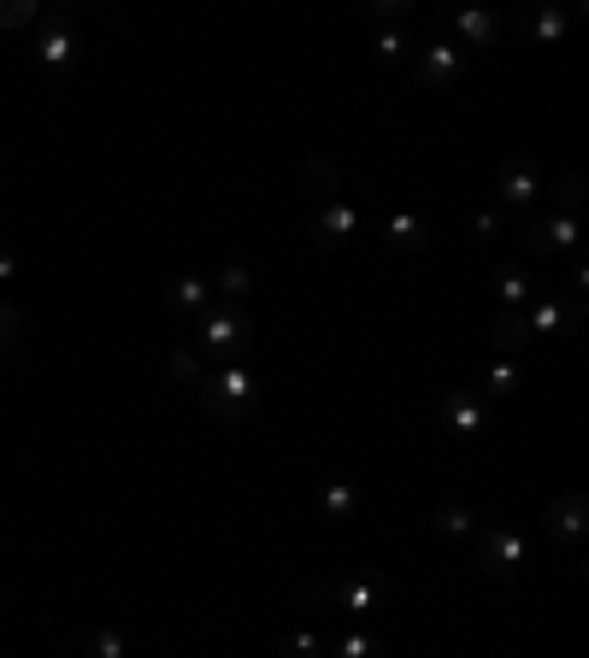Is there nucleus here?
I'll list each match as a JSON object with an SVG mask.
<instances>
[{
    "label": "nucleus",
    "instance_id": "nucleus-4",
    "mask_svg": "<svg viewBox=\"0 0 589 658\" xmlns=\"http://www.w3.org/2000/svg\"><path fill=\"white\" fill-rule=\"evenodd\" d=\"M466 77V48H454L449 36H437V41H425L419 48V83L425 89H449V83Z\"/></svg>",
    "mask_w": 589,
    "mask_h": 658
},
{
    "label": "nucleus",
    "instance_id": "nucleus-19",
    "mask_svg": "<svg viewBox=\"0 0 589 658\" xmlns=\"http://www.w3.org/2000/svg\"><path fill=\"white\" fill-rule=\"evenodd\" d=\"M83 658H131V641H124V629H95L83 641Z\"/></svg>",
    "mask_w": 589,
    "mask_h": 658
},
{
    "label": "nucleus",
    "instance_id": "nucleus-25",
    "mask_svg": "<svg viewBox=\"0 0 589 658\" xmlns=\"http://www.w3.org/2000/svg\"><path fill=\"white\" fill-rule=\"evenodd\" d=\"M554 200H560V212H572L584 200V171H554Z\"/></svg>",
    "mask_w": 589,
    "mask_h": 658
},
{
    "label": "nucleus",
    "instance_id": "nucleus-15",
    "mask_svg": "<svg viewBox=\"0 0 589 658\" xmlns=\"http://www.w3.org/2000/svg\"><path fill=\"white\" fill-rule=\"evenodd\" d=\"M207 295H212V283H200V276H171L160 300L171 312H195V306H207Z\"/></svg>",
    "mask_w": 589,
    "mask_h": 658
},
{
    "label": "nucleus",
    "instance_id": "nucleus-32",
    "mask_svg": "<svg viewBox=\"0 0 589 658\" xmlns=\"http://www.w3.org/2000/svg\"><path fill=\"white\" fill-rule=\"evenodd\" d=\"M401 53H407V36H401V30H383L378 36V60H401Z\"/></svg>",
    "mask_w": 589,
    "mask_h": 658
},
{
    "label": "nucleus",
    "instance_id": "nucleus-13",
    "mask_svg": "<svg viewBox=\"0 0 589 658\" xmlns=\"http://www.w3.org/2000/svg\"><path fill=\"white\" fill-rule=\"evenodd\" d=\"M495 188H501V207H530V200H537V171H530L525 159H507Z\"/></svg>",
    "mask_w": 589,
    "mask_h": 658
},
{
    "label": "nucleus",
    "instance_id": "nucleus-7",
    "mask_svg": "<svg viewBox=\"0 0 589 658\" xmlns=\"http://www.w3.org/2000/svg\"><path fill=\"white\" fill-rule=\"evenodd\" d=\"M254 342V324L242 312H207L200 318V347L212 353H230V347H248Z\"/></svg>",
    "mask_w": 589,
    "mask_h": 658
},
{
    "label": "nucleus",
    "instance_id": "nucleus-24",
    "mask_svg": "<svg viewBox=\"0 0 589 658\" xmlns=\"http://www.w3.org/2000/svg\"><path fill=\"white\" fill-rule=\"evenodd\" d=\"M430 523H437V535H471V506H437V518H430Z\"/></svg>",
    "mask_w": 589,
    "mask_h": 658
},
{
    "label": "nucleus",
    "instance_id": "nucleus-23",
    "mask_svg": "<svg viewBox=\"0 0 589 658\" xmlns=\"http://www.w3.org/2000/svg\"><path fill=\"white\" fill-rule=\"evenodd\" d=\"M24 24H41L36 0H0V30H24Z\"/></svg>",
    "mask_w": 589,
    "mask_h": 658
},
{
    "label": "nucleus",
    "instance_id": "nucleus-34",
    "mask_svg": "<svg viewBox=\"0 0 589 658\" xmlns=\"http://www.w3.org/2000/svg\"><path fill=\"white\" fill-rule=\"evenodd\" d=\"M378 12H383V18H407L413 0H378Z\"/></svg>",
    "mask_w": 589,
    "mask_h": 658
},
{
    "label": "nucleus",
    "instance_id": "nucleus-31",
    "mask_svg": "<svg viewBox=\"0 0 589 658\" xmlns=\"http://www.w3.org/2000/svg\"><path fill=\"white\" fill-rule=\"evenodd\" d=\"M490 388H495V394H513V388H519V371H513V359H495V364H490Z\"/></svg>",
    "mask_w": 589,
    "mask_h": 658
},
{
    "label": "nucleus",
    "instance_id": "nucleus-18",
    "mask_svg": "<svg viewBox=\"0 0 589 658\" xmlns=\"http://www.w3.org/2000/svg\"><path fill=\"white\" fill-rule=\"evenodd\" d=\"M525 342H530L525 318H519V312H501V318H495V330H490V347H495L501 359H513V353H519Z\"/></svg>",
    "mask_w": 589,
    "mask_h": 658
},
{
    "label": "nucleus",
    "instance_id": "nucleus-5",
    "mask_svg": "<svg viewBox=\"0 0 589 658\" xmlns=\"http://www.w3.org/2000/svg\"><path fill=\"white\" fill-rule=\"evenodd\" d=\"M437 30H442V36L459 30V41H466V48H490V41L501 36V18H495V12H483V7H459V12H442Z\"/></svg>",
    "mask_w": 589,
    "mask_h": 658
},
{
    "label": "nucleus",
    "instance_id": "nucleus-8",
    "mask_svg": "<svg viewBox=\"0 0 589 658\" xmlns=\"http://www.w3.org/2000/svg\"><path fill=\"white\" fill-rule=\"evenodd\" d=\"M77 53H83V41L71 36V18H65V12H53V18L36 30V60L41 65H71Z\"/></svg>",
    "mask_w": 589,
    "mask_h": 658
},
{
    "label": "nucleus",
    "instance_id": "nucleus-17",
    "mask_svg": "<svg viewBox=\"0 0 589 658\" xmlns=\"http://www.w3.org/2000/svg\"><path fill=\"white\" fill-rule=\"evenodd\" d=\"M530 295H537V306H530L525 330H530V335H537V330H554V335H566V312H560L554 288H530Z\"/></svg>",
    "mask_w": 589,
    "mask_h": 658
},
{
    "label": "nucleus",
    "instance_id": "nucleus-2",
    "mask_svg": "<svg viewBox=\"0 0 589 658\" xmlns=\"http://www.w3.org/2000/svg\"><path fill=\"white\" fill-rule=\"evenodd\" d=\"M525 564V535L519 530H483L478 535V570L490 582H519Z\"/></svg>",
    "mask_w": 589,
    "mask_h": 658
},
{
    "label": "nucleus",
    "instance_id": "nucleus-29",
    "mask_svg": "<svg viewBox=\"0 0 589 658\" xmlns=\"http://www.w3.org/2000/svg\"><path fill=\"white\" fill-rule=\"evenodd\" d=\"M295 606L300 611H324L330 606V588H324V582H295Z\"/></svg>",
    "mask_w": 589,
    "mask_h": 658
},
{
    "label": "nucleus",
    "instance_id": "nucleus-20",
    "mask_svg": "<svg viewBox=\"0 0 589 658\" xmlns=\"http://www.w3.org/2000/svg\"><path fill=\"white\" fill-rule=\"evenodd\" d=\"M165 371H171V376H177V383H183V388H200V376H207V371H200V353H195V347H171V359H165Z\"/></svg>",
    "mask_w": 589,
    "mask_h": 658
},
{
    "label": "nucleus",
    "instance_id": "nucleus-28",
    "mask_svg": "<svg viewBox=\"0 0 589 658\" xmlns=\"http://www.w3.org/2000/svg\"><path fill=\"white\" fill-rule=\"evenodd\" d=\"M342 658H383V641L354 629V635H342Z\"/></svg>",
    "mask_w": 589,
    "mask_h": 658
},
{
    "label": "nucleus",
    "instance_id": "nucleus-14",
    "mask_svg": "<svg viewBox=\"0 0 589 658\" xmlns=\"http://www.w3.org/2000/svg\"><path fill=\"white\" fill-rule=\"evenodd\" d=\"M390 253H419V247L430 241V229H425V218H413V212H395L390 218Z\"/></svg>",
    "mask_w": 589,
    "mask_h": 658
},
{
    "label": "nucleus",
    "instance_id": "nucleus-11",
    "mask_svg": "<svg viewBox=\"0 0 589 658\" xmlns=\"http://www.w3.org/2000/svg\"><path fill=\"white\" fill-rule=\"evenodd\" d=\"M549 530L566 535V541H584V530H589V500L584 494H560V500H549Z\"/></svg>",
    "mask_w": 589,
    "mask_h": 658
},
{
    "label": "nucleus",
    "instance_id": "nucleus-33",
    "mask_svg": "<svg viewBox=\"0 0 589 658\" xmlns=\"http://www.w3.org/2000/svg\"><path fill=\"white\" fill-rule=\"evenodd\" d=\"M471 229H478V241H495L501 236V212H478V224H471Z\"/></svg>",
    "mask_w": 589,
    "mask_h": 658
},
{
    "label": "nucleus",
    "instance_id": "nucleus-10",
    "mask_svg": "<svg viewBox=\"0 0 589 658\" xmlns=\"http://www.w3.org/2000/svg\"><path fill=\"white\" fill-rule=\"evenodd\" d=\"M442 418H449L454 435H478L483 423H490V412L478 406V394H471V388H454L449 400H442Z\"/></svg>",
    "mask_w": 589,
    "mask_h": 658
},
{
    "label": "nucleus",
    "instance_id": "nucleus-9",
    "mask_svg": "<svg viewBox=\"0 0 589 658\" xmlns=\"http://www.w3.org/2000/svg\"><path fill=\"white\" fill-rule=\"evenodd\" d=\"M300 195H312L319 207H330V200L342 195V165L330 153H307L300 159Z\"/></svg>",
    "mask_w": 589,
    "mask_h": 658
},
{
    "label": "nucleus",
    "instance_id": "nucleus-16",
    "mask_svg": "<svg viewBox=\"0 0 589 658\" xmlns=\"http://www.w3.org/2000/svg\"><path fill=\"white\" fill-rule=\"evenodd\" d=\"M319 511L330 523H348L354 511H360V488H354V482H330V488L319 494Z\"/></svg>",
    "mask_w": 589,
    "mask_h": 658
},
{
    "label": "nucleus",
    "instance_id": "nucleus-1",
    "mask_svg": "<svg viewBox=\"0 0 589 658\" xmlns=\"http://www.w3.org/2000/svg\"><path fill=\"white\" fill-rule=\"evenodd\" d=\"M200 412L212 423H248L260 406H254V371L242 364H224V371L200 376Z\"/></svg>",
    "mask_w": 589,
    "mask_h": 658
},
{
    "label": "nucleus",
    "instance_id": "nucleus-3",
    "mask_svg": "<svg viewBox=\"0 0 589 658\" xmlns=\"http://www.w3.org/2000/svg\"><path fill=\"white\" fill-rule=\"evenodd\" d=\"M360 229V207L354 200H330V207L312 212V224H307V236L319 253H336V247H348V236Z\"/></svg>",
    "mask_w": 589,
    "mask_h": 658
},
{
    "label": "nucleus",
    "instance_id": "nucleus-21",
    "mask_svg": "<svg viewBox=\"0 0 589 658\" xmlns=\"http://www.w3.org/2000/svg\"><path fill=\"white\" fill-rule=\"evenodd\" d=\"M495 295H501V306L513 312V306L530 295V276H525L519 265H501V271H495Z\"/></svg>",
    "mask_w": 589,
    "mask_h": 658
},
{
    "label": "nucleus",
    "instance_id": "nucleus-26",
    "mask_svg": "<svg viewBox=\"0 0 589 658\" xmlns=\"http://www.w3.org/2000/svg\"><path fill=\"white\" fill-rule=\"evenodd\" d=\"M212 288L236 300V295H248V288H254V276H248V265H224V271H219V283H212Z\"/></svg>",
    "mask_w": 589,
    "mask_h": 658
},
{
    "label": "nucleus",
    "instance_id": "nucleus-27",
    "mask_svg": "<svg viewBox=\"0 0 589 658\" xmlns=\"http://www.w3.org/2000/svg\"><path fill=\"white\" fill-rule=\"evenodd\" d=\"M19 335H24V312L0 300V353H7V347H19Z\"/></svg>",
    "mask_w": 589,
    "mask_h": 658
},
{
    "label": "nucleus",
    "instance_id": "nucleus-30",
    "mask_svg": "<svg viewBox=\"0 0 589 658\" xmlns=\"http://www.w3.org/2000/svg\"><path fill=\"white\" fill-rule=\"evenodd\" d=\"M290 658H324V641H319V629H300V635H290V647H283Z\"/></svg>",
    "mask_w": 589,
    "mask_h": 658
},
{
    "label": "nucleus",
    "instance_id": "nucleus-12",
    "mask_svg": "<svg viewBox=\"0 0 589 658\" xmlns=\"http://www.w3.org/2000/svg\"><path fill=\"white\" fill-rule=\"evenodd\" d=\"M330 599H336L342 611H354V618H366V611H378V599H383V576H348L342 588H330Z\"/></svg>",
    "mask_w": 589,
    "mask_h": 658
},
{
    "label": "nucleus",
    "instance_id": "nucleus-35",
    "mask_svg": "<svg viewBox=\"0 0 589 658\" xmlns=\"http://www.w3.org/2000/svg\"><path fill=\"white\" fill-rule=\"evenodd\" d=\"M12 271H19V259H12V253H0V283H7Z\"/></svg>",
    "mask_w": 589,
    "mask_h": 658
},
{
    "label": "nucleus",
    "instance_id": "nucleus-6",
    "mask_svg": "<svg viewBox=\"0 0 589 658\" xmlns=\"http://www.w3.org/2000/svg\"><path fill=\"white\" fill-rule=\"evenodd\" d=\"M566 247H578V218L572 212H554V218H542V224L525 229V253H537V259L566 253Z\"/></svg>",
    "mask_w": 589,
    "mask_h": 658
},
{
    "label": "nucleus",
    "instance_id": "nucleus-22",
    "mask_svg": "<svg viewBox=\"0 0 589 658\" xmlns=\"http://www.w3.org/2000/svg\"><path fill=\"white\" fill-rule=\"evenodd\" d=\"M566 24H572V12H560V7L530 12V36H537V41H560V36H566Z\"/></svg>",
    "mask_w": 589,
    "mask_h": 658
}]
</instances>
